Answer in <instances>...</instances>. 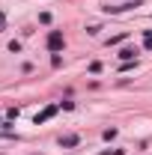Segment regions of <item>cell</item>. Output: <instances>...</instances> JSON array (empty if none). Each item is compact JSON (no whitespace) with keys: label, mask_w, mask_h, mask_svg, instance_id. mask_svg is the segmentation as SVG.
<instances>
[{"label":"cell","mask_w":152,"mask_h":155,"mask_svg":"<svg viewBox=\"0 0 152 155\" xmlns=\"http://www.w3.org/2000/svg\"><path fill=\"white\" fill-rule=\"evenodd\" d=\"M78 143H81V137H78V134H66V137H60V146H63V149H72V146H78Z\"/></svg>","instance_id":"3"},{"label":"cell","mask_w":152,"mask_h":155,"mask_svg":"<svg viewBox=\"0 0 152 155\" xmlns=\"http://www.w3.org/2000/svg\"><path fill=\"white\" fill-rule=\"evenodd\" d=\"M48 51H51V54L63 51V33H60V30H51V33H48Z\"/></svg>","instance_id":"1"},{"label":"cell","mask_w":152,"mask_h":155,"mask_svg":"<svg viewBox=\"0 0 152 155\" xmlns=\"http://www.w3.org/2000/svg\"><path fill=\"white\" fill-rule=\"evenodd\" d=\"M0 30H6V15L0 12Z\"/></svg>","instance_id":"6"},{"label":"cell","mask_w":152,"mask_h":155,"mask_svg":"<svg viewBox=\"0 0 152 155\" xmlns=\"http://www.w3.org/2000/svg\"><path fill=\"white\" fill-rule=\"evenodd\" d=\"M134 54H137V48H122V51H119V60L128 63V60H134Z\"/></svg>","instance_id":"4"},{"label":"cell","mask_w":152,"mask_h":155,"mask_svg":"<svg viewBox=\"0 0 152 155\" xmlns=\"http://www.w3.org/2000/svg\"><path fill=\"white\" fill-rule=\"evenodd\" d=\"M143 48H146V51H152V30H146V33H143Z\"/></svg>","instance_id":"5"},{"label":"cell","mask_w":152,"mask_h":155,"mask_svg":"<svg viewBox=\"0 0 152 155\" xmlns=\"http://www.w3.org/2000/svg\"><path fill=\"white\" fill-rule=\"evenodd\" d=\"M54 114H57V104H48V107H45L42 114H36V125H42V122H48V119H51Z\"/></svg>","instance_id":"2"}]
</instances>
